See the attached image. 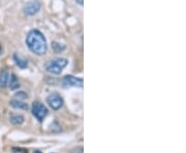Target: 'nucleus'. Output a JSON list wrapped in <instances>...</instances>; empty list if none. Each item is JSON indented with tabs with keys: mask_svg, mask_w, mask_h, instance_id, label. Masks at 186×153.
I'll use <instances>...</instances> for the list:
<instances>
[{
	"mask_svg": "<svg viewBox=\"0 0 186 153\" xmlns=\"http://www.w3.org/2000/svg\"><path fill=\"white\" fill-rule=\"evenodd\" d=\"M8 85H9L10 91H14V89H17L20 87V82H19V79H18V77H17L16 74H12L9 76Z\"/></svg>",
	"mask_w": 186,
	"mask_h": 153,
	"instance_id": "nucleus-8",
	"label": "nucleus"
},
{
	"mask_svg": "<svg viewBox=\"0 0 186 153\" xmlns=\"http://www.w3.org/2000/svg\"><path fill=\"white\" fill-rule=\"evenodd\" d=\"M14 96H16V99L17 100H20V101H22V100H26L27 98H28L27 94L24 93V92H19V93H17Z\"/></svg>",
	"mask_w": 186,
	"mask_h": 153,
	"instance_id": "nucleus-13",
	"label": "nucleus"
},
{
	"mask_svg": "<svg viewBox=\"0 0 186 153\" xmlns=\"http://www.w3.org/2000/svg\"><path fill=\"white\" fill-rule=\"evenodd\" d=\"M47 102L53 110H58L63 106V100L58 94H51L47 98Z\"/></svg>",
	"mask_w": 186,
	"mask_h": 153,
	"instance_id": "nucleus-5",
	"label": "nucleus"
},
{
	"mask_svg": "<svg viewBox=\"0 0 186 153\" xmlns=\"http://www.w3.org/2000/svg\"><path fill=\"white\" fill-rule=\"evenodd\" d=\"M9 121L14 125H20L24 122V116L21 114H12L9 117Z\"/></svg>",
	"mask_w": 186,
	"mask_h": 153,
	"instance_id": "nucleus-11",
	"label": "nucleus"
},
{
	"mask_svg": "<svg viewBox=\"0 0 186 153\" xmlns=\"http://www.w3.org/2000/svg\"><path fill=\"white\" fill-rule=\"evenodd\" d=\"M41 9V3L37 0H32L29 1L24 7V14L27 16H34Z\"/></svg>",
	"mask_w": 186,
	"mask_h": 153,
	"instance_id": "nucleus-6",
	"label": "nucleus"
},
{
	"mask_svg": "<svg viewBox=\"0 0 186 153\" xmlns=\"http://www.w3.org/2000/svg\"><path fill=\"white\" fill-rule=\"evenodd\" d=\"M12 151L14 152H22V153H28V150L26 149H23V148H14Z\"/></svg>",
	"mask_w": 186,
	"mask_h": 153,
	"instance_id": "nucleus-14",
	"label": "nucleus"
},
{
	"mask_svg": "<svg viewBox=\"0 0 186 153\" xmlns=\"http://www.w3.org/2000/svg\"><path fill=\"white\" fill-rule=\"evenodd\" d=\"M1 52H2V47H1V45H0V54H1Z\"/></svg>",
	"mask_w": 186,
	"mask_h": 153,
	"instance_id": "nucleus-16",
	"label": "nucleus"
},
{
	"mask_svg": "<svg viewBox=\"0 0 186 153\" xmlns=\"http://www.w3.org/2000/svg\"><path fill=\"white\" fill-rule=\"evenodd\" d=\"M64 87H83L84 84V81L82 78H79V77L72 76V75H67L63 78V82H62Z\"/></svg>",
	"mask_w": 186,
	"mask_h": 153,
	"instance_id": "nucleus-4",
	"label": "nucleus"
},
{
	"mask_svg": "<svg viewBox=\"0 0 186 153\" xmlns=\"http://www.w3.org/2000/svg\"><path fill=\"white\" fill-rule=\"evenodd\" d=\"M33 153H41V151H34Z\"/></svg>",
	"mask_w": 186,
	"mask_h": 153,
	"instance_id": "nucleus-17",
	"label": "nucleus"
},
{
	"mask_svg": "<svg viewBox=\"0 0 186 153\" xmlns=\"http://www.w3.org/2000/svg\"><path fill=\"white\" fill-rule=\"evenodd\" d=\"M67 65V60L62 58H57L55 60H52L46 64V69L48 72L52 73V74L58 75L62 72L64 68Z\"/></svg>",
	"mask_w": 186,
	"mask_h": 153,
	"instance_id": "nucleus-2",
	"label": "nucleus"
},
{
	"mask_svg": "<svg viewBox=\"0 0 186 153\" xmlns=\"http://www.w3.org/2000/svg\"><path fill=\"white\" fill-rule=\"evenodd\" d=\"M26 44L33 54L43 56L47 51V40L43 34L38 30H31L27 34Z\"/></svg>",
	"mask_w": 186,
	"mask_h": 153,
	"instance_id": "nucleus-1",
	"label": "nucleus"
},
{
	"mask_svg": "<svg viewBox=\"0 0 186 153\" xmlns=\"http://www.w3.org/2000/svg\"><path fill=\"white\" fill-rule=\"evenodd\" d=\"M14 62H16L17 66L19 67V68H27V66H28V62H27V60H25V59L21 58L20 56H18L17 54H14Z\"/></svg>",
	"mask_w": 186,
	"mask_h": 153,
	"instance_id": "nucleus-10",
	"label": "nucleus"
},
{
	"mask_svg": "<svg viewBox=\"0 0 186 153\" xmlns=\"http://www.w3.org/2000/svg\"><path fill=\"white\" fill-rule=\"evenodd\" d=\"M9 76V72L6 69H4V70H2L0 72V87H5L8 84Z\"/></svg>",
	"mask_w": 186,
	"mask_h": 153,
	"instance_id": "nucleus-7",
	"label": "nucleus"
},
{
	"mask_svg": "<svg viewBox=\"0 0 186 153\" xmlns=\"http://www.w3.org/2000/svg\"><path fill=\"white\" fill-rule=\"evenodd\" d=\"M32 114L38 121H43L48 114V109L39 102H34L32 105Z\"/></svg>",
	"mask_w": 186,
	"mask_h": 153,
	"instance_id": "nucleus-3",
	"label": "nucleus"
},
{
	"mask_svg": "<svg viewBox=\"0 0 186 153\" xmlns=\"http://www.w3.org/2000/svg\"><path fill=\"white\" fill-rule=\"evenodd\" d=\"M52 47H53V49L56 52H61V51H63L64 49H65V45L61 44L60 42H55V41L52 43Z\"/></svg>",
	"mask_w": 186,
	"mask_h": 153,
	"instance_id": "nucleus-12",
	"label": "nucleus"
},
{
	"mask_svg": "<svg viewBox=\"0 0 186 153\" xmlns=\"http://www.w3.org/2000/svg\"><path fill=\"white\" fill-rule=\"evenodd\" d=\"M77 3H79L80 5H83V0H76Z\"/></svg>",
	"mask_w": 186,
	"mask_h": 153,
	"instance_id": "nucleus-15",
	"label": "nucleus"
},
{
	"mask_svg": "<svg viewBox=\"0 0 186 153\" xmlns=\"http://www.w3.org/2000/svg\"><path fill=\"white\" fill-rule=\"evenodd\" d=\"M10 106L16 109H22V110H27V109H28V105H27L26 103L20 101V100H17V99H14L10 101Z\"/></svg>",
	"mask_w": 186,
	"mask_h": 153,
	"instance_id": "nucleus-9",
	"label": "nucleus"
}]
</instances>
